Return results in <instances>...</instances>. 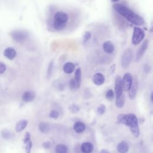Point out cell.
<instances>
[{
	"label": "cell",
	"mask_w": 153,
	"mask_h": 153,
	"mask_svg": "<svg viewBox=\"0 0 153 153\" xmlns=\"http://www.w3.org/2000/svg\"><path fill=\"white\" fill-rule=\"evenodd\" d=\"M112 8L132 24L136 26H142L144 25L145 21L143 18L134 13L126 6L120 4H114L112 5Z\"/></svg>",
	"instance_id": "1"
},
{
	"label": "cell",
	"mask_w": 153,
	"mask_h": 153,
	"mask_svg": "<svg viewBox=\"0 0 153 153\" xmlns=\"http://www.w3.org/2000/svg\"><path fill=\"white\" fill-rule=\"evenodd\" d=\"M117 123L124 124L130 128L132 135L135 137H138L140 135V129L139 127L138 120L134 114H120L117 117Z\"/></svg>",
	"instance_id": "2"
},
{
	"label": "cell",
	"mask_w": 153,
	"mask_h": 153,
	"mask_svg": "<svg viewBox=\"0 0 153 153\" xmlns=\"http://www.w3.org/2000/svg\"><path fill=\"white\" fill-rule=\"evenodd\" d=\"M133 57V51L131 48H127L121 56V66L123 69H126L128 68V66L130 65Z\"/></svg>",
	"instance_id": "3"
},
{
	"label": "cell",
	"mask_w": 153,
	"mask_h": 153,
	"mask_svg": "<svg viewBox=\"0 0 153 153\" xmlns=\"http://www.w3.org/2000/svg\"><path fill=\"white\" fill-rule=\"evenodd\" d=\"M145 36V33L142 29L139 27H134L131 37L132 44L135 45H138L143 41Z\"/></svg>",
	"instance_id": "4"
},
{
	"label": "cell",
	"mask_w": 153,
	"mask_h": 153,
	"mask_svg": "<svg viewBox=\"0 0 153 153\" xmlns=\"http://www.w3.org/2000/svg\"><path fill=\"white\" fill-rule=\"evenodd\" d=\"M133 76L131 75V74L127 72L126 73L123 78H122V82H123V90L124 91H128L131 85L132 82H133Z\"/></svg>",
	"instance_id": "5"
},
{
	"label": "cell",
	"mask_w": 153,
	"mask_h": 153,
	"mask_svg": "<svg viewBox=\"0 0 153 153\" xmlns=\"http://www.w3.org/2000/svg\"><path fill=\"white\" fill-rule=\"evenodd\" d=\"M11 36L16 42H21L24 41L27 38L28 35L26 32L23 30H15L12 33Z\"/></svg>",
	"instance_id": "6"
},
{
	"label": "cell",
	"mask_w": 153,
	"mask_h": 153,
	"mask_svg": "<svg viewBox=\"0 0 153 153\" xmlns=\"http://www.w3.org/2000/svg\"><path fill=\"white\" fill-rule=\"evenodd\" d=\"M123 91L122 78L120 76H117L115 81V93L116 98L120 97L123 94Z\"/></svg>",
	"instance_id": "7"
},
{
	"label": "cell",
	"mask_w": 153,
	"mask_h": 153,
	"mask_svg": "<svg viewBox=\"0 0 153 153\" xmlns=\"http://www.w3.org/2000/svg\"><path fill=\"white\" fill-rule=\"evenodd\" d=\"M148 43H149V42L147 39L143 41V42L142 44V45H140V48L138 49V50L136 53V60L137 62L140 60V59L142 58V57L143 56V55L144 54L145 51H146L148 47Z\"/></svg>",
	"instance_id": "8"
},
{
	"label": "cell",
	"mask_w": 153,
	"mask_h": 153,
	"mask_svg": "<svg viewBox=\"0 0 153 153\" xmlns=\"http://www.w3.org/2000/svg\"><path fill=\"white\" fill-rule=\"evenodd\" d=\"M23 143L25 144V151L26 153H30L32 147V142L30 139V134L29 132H26L25 134L23 139Z\"/></svg>",
	"instance_id": "9"
},
{
	"label": "cell",
	"mask_w": 153,
	"mask_h": 153,
	"mask_svg": "<svg viewBox=\"0 0 153 153\" xmlns=\"http://www.w3.org/2000/svg\"><path fill=\"white\" fill-rule=\"evenodd\" d=\"M137 87H138V81L137 79H133V82L131 84V85L128 91V97L130 99H134L137 93Z\"/></svg>",
	"instance_id": "10"
},
{
	"label": "cell",
	"mask_w": 153,
	"mask_h": 153,
	"mask_svg": "<svg viewBox=\"0 0 153 153\" xmlns=\"http://www.w3.org/2000/svg\"><path fill=\"white\" fill-rule=\"evenodd\" d=\"M105 81V78L104 75L102 73H96L93 75L92 77V81L93 82L97 85H102Z\"/></svg>",
	"instance_id": "11"
},
{
	"label": "cell",
	"mask_w": 153,
	"mask_h": 153,
	"mask_svg": "<svg viewBox=\"0 0 153 153\" xmlns=\"http://www.w3.org/2000/svg\"><path fill=\"white\" fill-rule=\"evenodd\" d=\"M36 97V93L35 92L33 91H26L23 93L22 94V99L23 101L25 102H32Z\"/></svg>",
	"instance_id": "12"
},
{
	"label": "cell",
	"mask_w": 153,
	"mask_h": 153,
	"mask_svg": "<svg viewBox=\"0 0 153 153\" xmlns=\"http://www.w3.org/2000/svg\"><path fill=\"white\" fill-rule=\"evenodd\" d=\"M54 20L66 23L68 20V16L63 11H57L54 16Z\"/></svg>",
	"instance_id": "13"
},
{
	"label": "cell",
	"mask_w": 153,
	"mask_h": 153,
	"mask_svg": "<svg viewBox=\"0 0 153 153\" xmlns=\"http://www.w3.org/2000/svg\"><path fill=\"white\" fill-rule=\"evenodd\" d=\"M129 149V145L126 141H121L117 145V149L119 153H127Z\"/></svg>",
	"instance_id": "14"
},
{
	"label": "cell",
	"mask_w": 153,
	"mask_h": 153,
	"mask_svg": "<svg viewBox=\"0 0 153 153\" xmlns=\"http://www.w3.org/2000/svg\"><path fill=\"white\" fill-rule=\"evenodd\" d=\"M93 145L89 142H85L82 143L81 150L83 153H91L93 151Z\"/></svg>",
	"instance_id": "15"
},
{
	"label": "cell",
	"mask_w": 153,
	"mask_h": 153,
	"mask_svg": "<svg viewBox=\"0 0 153 153\" xmlns=\"http://www.w3.org/2000/svg\"><path fill=\"white\" fill-rule=\"evenodd\" d=\"M103 49L105 53L108 54H111L114 52L115 50V47L111 41H107L103 44Z\"/></svg>",
	"instance_id": "16"
},
{
	"label": "cell",
	"mask_w": 153,
	"mask_h": 153,
	"mask_svg": "<svg viewBox=\"0 0 153 153\" xmlns=\"http://www.w3.org/2000/svg\"><path fill=\"white\" fill-rule=\"evenodd\" d=\"M16 50L11 47L7 48L4 51V56L10 60L14 59L16 56Z\"/></svg>",
	"instance_id": "17"
},
{
	"label": "cell",
	"mask_w": 153,
	"mask_h": 153,
	"mask_svg": "<svg viewBox=\"0 0 153 153\" xmlns=\"http://www.w3.org/2000/svg\"><path fill=\"white\" fill-rule=\"evenodd\" d=\"M73 128H74V131L76 133H81L85 130V125L84 124V123L83 122L78 121L74 123Z\"/></svg>",
	"instance_id": "18"
},
{
	"label": "cell",
	"mask_w": 153,
	"mask_h": 153,
	"mask_svg": "<svg viewBox=\"0 0 153 153\" xmlns=\"http://www.w3.org/2000/svg\"><path fill=\"white\" fill-rule=\"evenodd\" d=\"M27 124H28V121L27 120L24 119V120H20L17 123L16 125V127H15L16 131L18 133L23 131L26 128Z\"/></svg>",
	"instance_id": "19"
},
{
	"label": "cell",
	"mask_w": 153,
	"mask_h": 153,
	"mask_svg": "<svg viewBox=\"0 0 153 153\" xmlns=\"http://www.w3.org/2000/svg\"><path fill=\"white\" fill-rule=\"evenodd\" d=\"M63 71L67 74H72L75 69V65L72 62H67L63 65Z\"/></svg>",
	"instance_id": "20"
},
{
	"label": "cell",
	"mask_w": 153,
	"mask_h": 153,
	"mask_svg": "<svg viewBox=\"0 0 153 153\" xmlns=\"http://www.w3.org/2000/svg\"><path fill=\"white\" fill-rule=\"evenodd\" d=\"M38 128H39V131L41 133H42L44 134H46V133L49 132L50 127V125L48 123L45 122V121H42V122H41L39 124Z\"/></svg>",
	"instance_id": "21"
},
{
	"label": "cell",
	"mask_w": 153,
	"mask_h": 153,
	"mask_svg": "<svg viewBox=\"0 0 153 153\" xmlns=\"http://www.w3.org/2000/svg\"><path fill=\"white\" fill-rule=\"evenodd\" d=\"M56 153H67L68 147L65 144H58L55 148Z\"/></svg>",
	"instance_id": "22"
},
{
	"label": "cell",
	"mask_w": 153,
	"mask_h": 153,
	"mask_svg": "<svg viewBox=\"0 0 153 153\" xmlns=\"http://www.w3.org/2000/svg\"><path fill=\"white\" fill-rule=\"evenodd\" d=\"M74 78L76 80V82L78 83V85L80 87L81 83V70L80 68H78L76 69H75Z\"/></svg>",
	"instance_id": "23"
},
{
	"label": "cell",
	"mask_w": 153,
	"mask_h": 153,
	"mask_svg": "<svg viewBox=\"0 0 153 153\" xmlns=\"http://www.w3.org/2000/svg\"><path fill=\"white\" fill-rule=\"evenodd\" d=\"M125 102V96L122 94L120 97L116 98V106L118 108H121L124 106Z\"/></svg>",
	"instance_id": "24"
},
{
	"label": "cell",
	"mask_w": 153,
	"mask_h": 153,
	"mask_svg": "<svg viewBox=\"0 0 153 153\" xmlns=\"http://www.w3.org/2000/svg\"><path fill=\"white\" fill-rule=\"evenodd\" d=\"M66 23L60 22H58L56 20H54V22H53V26H54V29L57 30H63L66 27Z\"/></svg>",
	"instance_id": "25"
},
{
	"label": "cell",
	"mask_w": 153,
	"mask_h": 153,
	"mask_svg": "<svg viewBox=\"0 0 153 153\" xmlns=\"http://www.w3.org/2000/svg\"><path fill=\"white\" fill-rule=\"evenodd\" d=\"M68 109L69 110V111L71 112V113H77L79 111V107L78 105H77L75 103H72V104H71L69 107H68Z\"/></svg>",
	"instance_id": "26"
},
{
	"label": "cell",
	"mask_w": 153,
	"mask_h": 153,
	"mask_svg": "<svg viewBox=\"0 0 153 153\" xmlns=\"http://www.w3.org/2000/svg\"><path fill=\"white\" fill-rule=\"evenodd\" d=\"M69 88L71 89H72V90H75V89L79 88V85H78V83L76 82V80L74 78H71L69 80Z\"/></svg>",
	"instance_id": "27"
},
{
	"label": "cell",
	"mask_w": 153,
	"mask_h": 153,
	"mask_svg": "<svg viewBox=\"0 0 153 153\" xmlns=\"http://www.w3.org/2000/svg\"><path fill=\"white\" fill-rule=\"evenodd\" d=\"M1 136L5 139H10L11 137V133L7 129H4L1 131Z\"/></svg>",
	"instance_id": "28"
},
{
	"label": "cell",
	"mask_w": 153,
	"mask_h": 153,
	"mask_svg": "<svg viewBox=\"0 0 153 153\" xmlns=\"http://www.w3.org/2000/svg\"><path fill=\"white\" fill-rule=\"evenodd\" d=\"M53 70V61H51L48 65L47 71V79H49L51 77V76L52 75Z\"/></svg>",
	"instance_id": "29"
},
{
	"label": "cell",
	"mask_w": 153,
	"mask_h": 153,
	"mask_svg": "<svg viewBox=\"0 0 153 153\" xmlns=\"http://www.w3.org/2000/svg\"><path fill=\"white\" fill-rule=\"evenodd\" d=\"M106 111V106L103 104H100L97 108V113L99 115H103Z\"/></svg>",
	"instance_id": "30"
},
{
	"label": "cell",
	"mask_w": 153,
	"mask_h": 153,
	"mask_svg": "<svg viewBox=\"0 0 153 153\" xmlns=\"http://www.w3.org/2000/svg\"><path fill=\"white\" fill-rule=\"evenodd\" d=\"M59 116V112L56 110V109H53L50 111V114H49V117L51 118H54V119H57Z\"/></svg>",
	"instance_id": "31"
},
{
	"label": "cell",
	"mask_w": 153,
	"mask_h": 153,
	"mask_svg": "<svg viewBox=\"0 0 153 153\" xmlns=\"http://www.w3.org/2000/svg\"><path fill=\"white\" fill-rule=\"evenodd\" d=\"M106 98L109 100H111L113 99V98L114 97V92L112 90L109 89V90H108V91L106 93Z\"/></svg>",
	"instance_id": "32"
},
{
	"label": "cell",
	"mask_w": 153,
	"mask_h": 153,
	"mask_svg": "<svg viewBox=\"0 0 153 153\" xmlns=\"http://www.w3.org/2000/svg\"><path fill=\"white\" fill-rule=\"evenodd\" d=\"M91 34L90 32L89 31L85 32L83 35V38H82L83 42L85 43L86 42H87L91 38Z\"/></svg>",
	"instance_id": "33"
},
{
	"label": "cell",
	"mask_w": 153,
	"mask_h": 153,
	"mask_svg": "<svg viewBox=\"0 0 153 153\" xmlns=\"http://www.w3.org/2000/svg\"><path fill=\"white\" fill-rule=\"evenodd\" d=\"M6 71V66L4 63L0 62V74H2L5 72Z\"/></svg>",
	"instance_id": "34"
},
{
	"label": "cell",
	"mask_w": 153,
	"mask_h": 153,
	"mask_svg": "<svg viewBox=\"0 0 153 153\" xmlns=\"http://www.w3.org/2000/svg\"><path fill=\"white\" fill-rule=\"evenodd\" d=\"M51 142L50 141H46L42 143V147L46 149H49L51 147Z\"/></svg>",
	"instance_id": "35"
},
{
	"label": "cell",
	"mask_w": 153,
	"mask_h": 153,
	"mask_svg": "<svg viewBox=\"0 0 153 153\" xmlns=\"http://www.w3.org/2000/svg\"><path fill=\"white\" fill-rule=\"evenodd\" d=\"M115 66H116L115 64H113V65H112L110 66V68H109V72H110L111 74H114V72L115 71Z\"/></svg>",
	"instance_id": "36"
},
{
	"label": "cell",
	"mask_w": 153,
	"mask_h": 153,
	"mask_svg": "<svg viewBox=\"0 0 153 153\" xmlns=\"http://www.w3.org/2000/svg\"><path fill=\"white\" fill-rule=\"evenodd\" d=\"M100 153H110L108 150L106 149H102L100 152Z\"/></svg>",
	"instance_id": "37"
},
{
	"label": "cell",
	"mask_w": 153,
	"mask_h": 153,
	"mask_svg": "<svg viewBox=\"0 0 153 153\" xmlns=\"http://www.w3.org/2000/svg\"><path fill=\"white\" fill-rule=\"evenodd\" d=\"M150 100H151V102H153V93H152V92H151V93Z\"/></svg>",
	"instance_id": "38"
},
{
	"label": "cell",
	"mask_w": 153,
	"mask_h": 153,
	"mask_svg": "<svg viewBox=\"0 0 153 153\" xmlns=\"http://www.w3.org/2000/svg\"><path fill=\"white\" fill-rule=\"evenodd\" d=\"M120 1V0H111V1L112 2H117V1Z\"/></svg>",
	"instance_id": "39"
}]
</instances>
